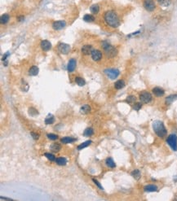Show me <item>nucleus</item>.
<instances>
[{
	"label": "nucleus",
	"mask_w": 177,
	"mask_h": 201,
	"mask_svg": "<svg viewBox=\"0 0 177 201\" xmlns=\"http://www.w3.org/2000/svg\"><path fill=\"white\" fill-rule=\"evenodd\" d=\"M104 20L109 26L112 28H118L120 25V20L118 15L113 11H108L105 13Z\"/></svg>",
	"instance_id": "1"
},
{
	"label": "nucleus",
	"mask_w": 177,
	"mask_h": 201,
	"mask_svg": "<svg viewBox=\"0 0 177 201\" xmlns=\"http://www.w3.org/2000/svg\"><path fill=\"white\" fill-rule=\"evenodd\" d=\"M153 129L159 138H164L167 133V129L165 127L164 124L160 120H155L153 123Z\"/></svg>",
	"instance_id": "2"
},
{
	"label": "nucleus",
	"mask_w": 177,
	"mask_h": 201,
	"mask_svg": "<svg viewBox=\"0 0 177 201\" xmlns=\"http://www.w3.org/2000/svg\"><path fill=\"white\" fill-rule=\"evenodd\" d=\"M102 47L104 49L105 53L107 56V57L112 58L117 55V53H118L117 49L113 47V46H111L109 43H107V42H104V43H102Z\"/></svg>",
	"instance_id": "3"
},
{
	"label": "nucleus",
	"mask_w": 177,
	"mask_h": 201,
	"mask_svg": "<svg viewBox=\"0 0 177 201\" xmlns=\"http://www.w3.org/2000/svg\"><path fill=\"white\" fill-rule=\"evenodd\" d=\"M167 143L169 145L171 149L176 152L177 151V136L175 135H171L167 138Z\"/></svg>",
	"instance_id": "4"
},
{
	"label": "nucleus",
	"mask_w": 177,
	"mask_h": 201,
	"mask_svg": "<svg viewBox=\"0 0 177 201\" xmlns=\"http://www.w3.org/2000/svg\"><path fill=\"white\" fill-rule=\"evenodd\" d=\"M105 73L107 75V77H108L109 78L113 80V79L117 78L118 77L119 71L116 69H108L105 70Z\"/></svg>",
	"instance_id": "5"
},
{
	"label": "nucleus",
	"mask_w": 177,
	"mask_h": 201,
	"mask_svg": "<svg viewBox=\"0 0 177 201\" xmlns=\"http://www.w3.org/2000/svg\"><path fill=\"white\" fill-rule=\"evenodd\" d=\"M140 100L141 102L143 103H149V102H151L152 100V95L149 92H142V93L140 95Z\"/></svg>",
	"instance_id": "6"
},
{
	"label": "nucleus",
	"mask_w": 177,
	"mask_h": 201,
	"mask_svg": "<svg viewBox=\"0 0 177 201\" xmlns=\"http://www.w3.org/2000/svg\"><path fill=\"white\" fill-rule=\"evenodd\" d=\"M58 51L64 55H67V54L70 51V46L66 43H60L58 45Z\"/></svg>",
	"instance_id": "7"
},
{
	"label": "nucleus",
	"mask_w": 177,
	"mask_h": 201,
	"mask_svg": "<svg viewBox=\"0 0 177 201\" xmlns=\"http://www.w3.org/2000/svg\"><path fill=\"white\" fill-rule=\"evenodd\" d=\"M144 7L148 11H153L155 9V3L154 0H145Z\"/></svg>",
	"instance_id": "8"
},
{
	"label": "nucleus",
	"mask_w": 177,
	"mask_h": 201,
	"mask_svg": "<svg viewBox=\"0 0 177 201\" xmlns=\"http://www.w3.org/2000/svg\"><path fill=\"white\" fill-rule=\"evenodd\" d=\"M65 24H66V23L64 20H58V21H55L52 24V28L55 30H60V29L65 27Z\"/></svg>",
	"instance_id": "9"
},
{
	"label": "nucleus",
	"mask_w": 177,
	"mask_h": 201,
	"mask_svg": "<svg viewBox=\"0 0 177 201\" xmlns=\"http://www.w3.org/2000/svg\"><path fill=\"white\" fill-rule=\"evenodd\" d=\"M81 51L83 55L89 56V55H92V53L93 51V49H92V47L91 45H85L82 47Z\"/></svg>",
	"instance_id": "10"
},
{
	"label": "nucleus",
	"mask_w": 177,
	"mask_h": 201,
	"mask_svg": "<svg viewBox=\"0 0 177 201\" xmlns=\"http://www.w3.org/2000/svg\"><path fill=\"white\" fill-rule=\"evenodd\" d=\"M40 47H41V48H42L43 51H49V50L52 48V44H51V43H50L49 41H47V40H43V41L41 42Z\"/></svg>",
	"instance_id": "11"
},
{
	"label": "nucleus",
	"mask_w": 177,
	"mask_h": 201,
	"mask_svg": "<svg viewBox=\"0 0 177 201\" xmlns=\"http://www.w3.org/2000/svg\"><path fill=\"white\" fill-rule=\"evenodd\" d=\"M92 57L93 59V60L95 61H99L101 60L102 58V52L99 50H93V51L92 53Z\"/></svg>",
	"instance_id": "12"
},
{
	"label": "nucleus",
	"mask_w": 177,
	"mask_h": 201,
	"mask_svg": "<svg viewBox=\"0 0 177 201\" xmlns=\"http://www.w3.org/2000/svg\"><path fill=\"white\" fill-rule=\"evenodd\" d=\"M76 64H77V62L75 60V59H71L69 61L68 63V66H67V69L69 73H72L74 71L75 68H76Z\"/></svg>",
	"instance_id": "13"
},
{
	"label": "nucleus",
	"mask_w": 177,
	"mask_h": 201,
	"mask_svg": "<svg viewBox=\"0 0 177 201\" xmlns=\"http://www.w3.org/2000/svg\"><path fill=\"white\" fill-rule=\"evenodd\" d=\"M144 191L146 192H154L158 191V186L154 184H149L144 187Z\"/></svg>",
	"instance_id": "14"
},
{
	"label": "nucleus",
	"mask_w": 177,
	"mask_h": 201,
	"mask_svg": "<svg viewBox=\"0 0 177 201\" xmlns=\"http://www.w3.org/2000/svg\"><path fill=\"white\" fill-rule=\"evenodd\" d=\"M152 91H153L154 95H156L157 97H161V96H162L164 95V93H165L164 90L162 89V88H160V87H155V88H154Z\"/></svg>",
	"instance_id": "15"
},
{
	"label": "nucleus",
	"mask_w": 177,
	"mask_h": 201,
	"mask_svg": "<svg viewBox=\"0 0 177 201\" xmlns=\"http://www.w3.org/2000/svg\"><path fill=\"white\" fill-rule=\"evenodd\" d=\"M176 99H177V95H169L168 97L166 98V104L167 105H170V104H171Z\"/></svg>",
	"instance_id": "16"
},
{
	"label": "nucleus",
	"mask_w": 177,
	"mask_h": 201,
	"mask_svg": "<svg viewBox=\"0 0 177 201\" xmlns=\"http://www.w3.org/2000/svg\"><path fill=\"white\" fill-rule=\"evenodd\" d=\"M61 143H64V144H68V143H73V142H75L76 139H73V138L72 137H65L63 138V139H61Z\"/></svg>",
	"instance_id": "17"
},
{
	"label": "nucleus",
	"mask_w": 177,
	"mask_h": 201,
	"mask_svg": "<svg viewBox=\"0 0 177 201\" xmlns=\"http://www.w3.org/2000/svg\"><path fill=\"white\" fill-rule=\"evenodd\" d=\"M39 71V69L37 66H32L30 69V70H29V75H30V76H36V75H38Z\"/></svg>",
	"instance_id": "18"
},
{
	"label": "nucleus",
	"mask_w": 177,
	"mask_h": 201,
	"mask_svg": "<svg viewBox=\"0 0 177 201\" xmlns=\"http://www.w3.org/2000/svg\"><path fill=\"white\" fill-rule=\"evenodd\" d=\"M91 112V107L87 104H85V105L82 106L80 108V112L82 114H88Z\"/></svg>",
	"instance_id": "19"
},
{
	"label": "nucleus",
	"mask_w": 177,
	"mask_h": 201,
	"mask_svg": "<svg viewBox=\"0 0 177 201\" xmlns=\"http://www.w3.org/2000/svg\"><path fill=\"white\" fill-rule=\"evenodd\" d=\"M61 149V146L58 143H52L50 146V150L52 152H58Z\"/></svg>",
	"instance_id": "20"
},
{
	"label": "nucleus",
	"mask_w": 177,
	"mask_h": 201,
	"mask_svg": "<svg viewBox=\"0 0 177 201\" xmlns=\"http://www.w3.org/2000/svg\"><path fill=\"white\" fill-rule=\"evenodd\" d=\"M54 122H55V118L52 114H49L46 117V119H45V124L46 125H52Z\"/></svg>",
	"instance_id": "21"
},
{
	"label": "nucleus",
	"mask_w": 177,
	"mask_h": 201,
	"mask_svg": "<svg viewBox=\"0 0 177 201\" xmlns=\"http://www.w3.org/2000/svg\"><path fill=\"white\" fill-rule=\"evenodd\" d=\"M114 86H115V88H116L117 90H120V89H122V88H123L125 86V82L123 80H118V81H117L116 82H115Z\"/></svg>",
	"instance_id": "22"
},
{
	"label": "nucleus",
	"mask_w": 177,
	"mask_h": 201,
	"mask_svg": "<svg viewBox=\"0 0 177 201\" xmlns=\"http://www.w3.org/2000/svg\"><path fill=\"white\" fill-rule=\"evenodd\" d=\"M131 175L132 176V177H133L135 179H136V180H139L140 178H141V172H140L139 169H135V170H133L132 172L131 173Z\"/></svg>",
	"instance_id": "23"
},
{
	"label": "nucleus",
	"mask_w": 177,
	"mask_h": 201,
	"mask_svg": "<svg viewBox=\"0 0 177 201\" xmlns=\"http://www.w3.org/2000/svg\"><path fill=\"white\" fill-rule=\"evenodd\" d=\"M92 143V141H91V140H88V141H86L84 142V143H83L82 144H80L79 146H78V150H83V148H87V146H90L91 144Z\"/></svg>",
	"instance_id": "24"
},
{
	"label": "nucleus",
	"mask_w": 177,
	"mask_h": 201,
	"mask_svg": "<svg viewBox=\"0 0 177 201\" xmlns=\"http://www.w3.org/2000/svg\"><path fill=\"white\" fill-rule=\"evenodd\" d=\"M56 162L58 165H65L67 163V160L64 157H59L56 159Z\"/></svg>",
	"instance_id": "25"
},
{
	"label": "nucleus",
	"mask_w": 177,
	"mask_h": 201,
	"mask_svg": "<svg viewBox=\"0 0 177 201\" xmlns=\"http://www.w3.org/2000/svg\"><path fill=\"white\" fill-rule=\"evenodd\" d=\"M105 163H106L107 166L109 167V168L113 169V168H115V166H116V165H115V163H114V161L112 158H107Z\"/></svg>",
	"instance_id": "26"
},
{
	"label": "nucleus",
	"mask_w": 177,
	"mask_h": 201,
	"mask_svg": "<svg viewBox=\"0 0 177 201\" xmlns=\"http://www.w3.org/2000/svg\"><path fill=\"white\" fill-rule=\"evenodd\" d=\"M75 82L77 83V85H79V86H83L86 84V82L84 79H83L80 77H75Z\"/></svg>",
	"instance_id": "27"
},
{
	"label": "nucleus",
	"mask_w": 177,
	"mask_h": 201,
	"mask_svg": "<svg viewBox=\"0 0 177 201\" xmlns=\"http://www.w3.org/2000/svg\"><path fill=\"white\" fill-rule=\"evenodd\" d=\"M158 3L162 7H168L171 4V0H157Z\"/></svg>",
	"instance_id": "28"
},
{
	"label": "nucleus",
	"mask_w": 177,
	"mask_h": 201,
	"mask_svg": "<svg viewBox=\"0 0 177 201\" xmlns=\"http://www.w3.org/2000/svg\"><path fill=\"white\" fill-rule=\"evenodd\" d=\"M10 20V16L9 15L7 14H4L1 16V24H7L8 21H9Z\"/></svg>",
	"instance_id": "29"
},
{
	"label": "nucleus",
	"mask_w": 177,
	"mask_h": 201,
	"mask_svg": "<svg viewBox=\"0 0 177 201\" xmlns=\"http://www.w3.org/2000/svg\"><path fill=\"white\" fill-rule=\"evenodd\" d=\"M83 20H85L86 22H92V21H94L95 18H94L93 16L87 14V15H85V16H83Z\"/></svg>",
	"instance_id": "30"
},
{
	"label": "nucleus",
	"mask_w": 177,
	"mask_h": 201,
	"mask_svg": "<svg viewBox=\"0 0 177 201\" xmlns=\"http://www.w3.org/2000/svg\"><path fill=\"white\" fill-rule=\"evenodd\" d=\"M99 11H100V7H99L97 4H94V5L91 7V11H92L93 14H97Z\"/></svg>",
	"instance_id": "31"
},
{
	"label": "nucleus",
	"mask_w": 177,
	"mask_h": 201,
	"mask_svg": "<svg viewBox=\"0 0 177 201\" xmlns=\"http://www.w3.org/2000/svg\"><path fill=\"white\" fill-rule=\"evenodd\" d=\"M93 133H94V130H93L92 128H87V129H85L83 135L87 137H89V136H92L93 135Z\"/></svg>",
	"instance_id": "32"
},
{
	"label": "nucleus",
	"mask_w": 177,
	"mask_h": 201,
	"mask_svg": "<svg viewBox=\"0 0 177 201\" xmlns=\"http://www.w3.org/2000/svg\"><path fill=\"white\" fill-rule=\"evenodd\" d=\"M29 114L30 116H36L37 114H39V112L37 109H35L34 108H29Z\"/></svg>",
	"instance_id": "33"
},
{
	"label": "nucleus",
	"mask_w": 177,
	"mask_h": 201,
	"mask_svg": "<svg viewBox=\"0 0 177 201\" xmlns=\"http://www.w3.org/2000/svg\"><path fill=\"white\" fill-rule=\"evenodd\" d=\"M44 156H46L49 160H51V161H54V160H56V157H55V156H54V155L51 154V153L46 152V153L44 154Z\"/></svg>",
	"instance_id": "34"
},
{
	"label": "nucleus",
	"mask_w": 177,
	"mask_h": 201,
	"mask_svg": "<svg viewBox=\"0 0 177 201\" xmlns=\"http://www.w3.org/2000/svg\"><path fill=\"white\" fill-rule=\"evenodd\" d=\"M126 101H127V103H134L135 102V96H133V95H130V96H128V97L127 98Z\"/></svg>",
	"instance_id": "35"
},
{
	"label": "nucleus",
	"mask_w": 177,
	"mask_h": 201,
	"mask_svg": "<svg viewBox=\"0 0 177 201\" xmlns=\"http://www.w3.org/2000/svg\"><path fill=\"white\" fill-rule=\"evenodd\" d=\"M142 108V103H135L133 105V109L135 111H139Z\"/></svg>",
	"instance_id": "36"
},
{
	"label": "nucleus",
	"mask_w": 177,
	"mask_h": 201,
	"mask_svg": "<svg viewBox=\"0 0 177 201\" xmlns=\"http://www.w3.org/2000/svg\"><path fill=\"white\" fill-rule=\"evenodd\" d=\"M47 136L48 139H51V140H56V139H58V136H57L56 135H54V133H48Z\"/></svg>",
	"instance_id": "37"
},
{
	"label": "nucleus",
	"mask_w": 177,
	"mask_h": 201,
	"mask_svg": "<svg viewBox=\"0 0 177 201\" xmlns=\"http://www.w3.org/2000/svg\"><path fill=\"white\" fill-rule=\"evenodd\" d=\"M92 181L94 182V183H95V184H96V186H98L99 188H100V190H103V186H102L100 185V182H99L97 181V180H96V179H92Z\"/></svg>",
	"instance_id": "38"
},
{
	"label": "nucleus",
	"mask_w": 177,
	"mask_h": 201,
	"mask_svg": "<svg viewBox=\"0 0 177 201\" xmlns=\"http://www.w3.org/2000/svg\"><path fill=\"white\" fill-rule=\"evenodd\" d=\"M31 135L33 137V139L37 140V139H39V135H38V133H36L34 132H31Z\"/></svg>",
	"instance_id": "39"
},
{
	"label": "nucleus",
	"mask_w": 177,
	"mask_h": 201,
	"mask_svg": "<svg viewBox=\"0 0 177 201\" xmlns=\"http://www.w3.org/2000/svg\"><path fill=\"white\" fill-rule=\"evenodd\" d=\"M1 200H12V199L9 198H6V197H1Z\"/></svg>",
	"instance_id": "40"
},
{
	"label": "nucleus",
	"mask_w": 177,
	"mask_h": 201,
	"mask_svg": "<svg viewBox=\"0 0 177 201\" xmlns=\"http://www.w3.org/2000/svg\"><path fill=\"white\" fill-rule=\"evenodd\" d=\"M19 19H20L19 20L20 21V20H22V19H24V16H20V17H19Z\"/></svg>",
	"instance_id": "41"
}]
</instances>
